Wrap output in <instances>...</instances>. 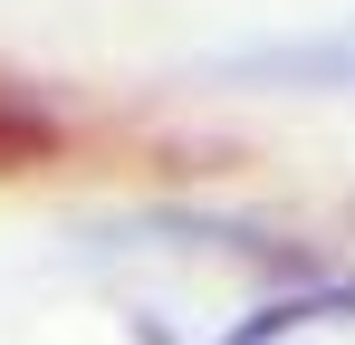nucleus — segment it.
I'll use <instances>...</instances> for the list:
<instances>
[{"mask_svg": "<svg viewBox=\"0 0 355 345\" xmlns=\"http://www.w3.org/2000/svg\"><path fill=\"white\" fill-rule=\"evenodd\" d=\"M327 307H355V288H297V297H269L250 326H231L221 345H279V336H297L307 317H327Z\"/></svg>", "mask_w": 355, "mask_h": 345, "instance_id": "nucleus-2", "label": "nucleus"}, {"mask_svg": "<svg viewBox=\"0 0 355 345\" xmlns=\"http://www.w3.org/2000/svg\"><path fill=\"white\" fill-rule=\"evenodd\" d=\"M49 144V115L19 106V96H0V163H19V154H39Z\"/></svg>", "mask_w": 355, "mask_h": 345, "instance_id": "nucleus-3", "label": "nucleus"}, {"mask_svg": "<svg viewBox=\"0 0 355 345\" xmlns=\"http://www.w3.org/2000/svg\"><path fill=\"white\" fill-rule=\"evenodd\" d=\"M211 77L240 87H297V96H355V29L346 39H269V48H221Z\"/></svg>", "mask_w": 355, "mask_h": 345, "instance_id": "nucleus-1", "label": "nucleus"}]
</instances>
